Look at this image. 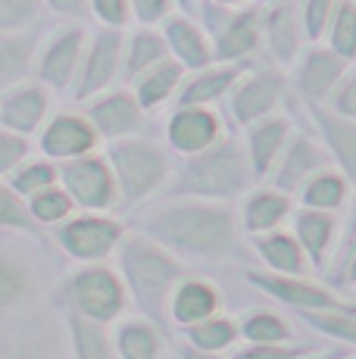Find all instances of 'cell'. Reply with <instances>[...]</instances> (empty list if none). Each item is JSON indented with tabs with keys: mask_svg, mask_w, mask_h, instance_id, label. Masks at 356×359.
<instances>
[{
	"mask_svg": "<svg viewBox=\"0 0 356 359\" xmlns=\"http://www.w3.org/2000/svg\"><path fill=\"white\" fill-rule=\"evenodd\" d=\"M25 291V272L22 266L10 259H0V306H10L16 303Z\"/></svg>",
	"mask_w": 356,
	"mask_h": 359,
	"instance_id": "f35d334b",
	"label": "cell"
},
{
	"mask_svg": "<svg viewBox=\"0 0 356 359\" xmlns=\"http://www.w3.org/2000/svg\"><path fill=\"white\" fill-rule=\"evenodd\" d=\"M350 281H356V259L350 262Z\"/></svg>",
	"mask_w": 356,
	"mask_h": 359,
	"instance_id": "f907efd6",
	"label": "cell"
},
{
	"mask_svg": "<svg viewBox=\"0 0 356 359\" xmlns=\"http://www.w3.org/2000/svg\"><path fill=\"white\" fill-rule=\"evenodd\" d=\"M331 50L344 60L356 57V4L353 0H338L331 16Z\"/></svg>",
	"mask_w": 356,
	"mask_h": 359,
	"instance_id": "f1b7e54d",
	"label": "cell"
},
{
	"mask_svg": "<svg viewBox=\"0 0 356 359\" xmlns=\"http://www.w3.org/2000/svg\"><path fill=\"white\" fill-rule=\"evenodd\" d=\"M119 34L116 32H104L94 38L91 53H88V63L81 69V81L75 88V97H91V94L104 91L109 81L116 79V69H119Z\"/></svg>",
	"mask_w": 356,
	"mask_h": 359,
	"instance_id": "9c48e42d",
	"label": "cell"
},
{
	"mask_svg": "<svg viewBox=\"0 0 356 359\" xmlns=\"http://www.w3.org/2000/svg\"><path fill=\"white\" fill-rule=\"evenodd\" d=\"M53 178H57V169H53V165L32 163V165H25L16 178H13V188H16L19 194H38V191L50 188Z\"/></svg>",
	"mask_w": 356,
	"mask_h": 359,
	"instance_id": "8d00e7d4",
	"label": "cell"
},
{
	"mask_svg": "<svg viewBox=\"0 0 356 359\" xmlns=\"http://www.w3.org/2000/svg\"><path fill=\"white\" fill-rule=\"evenodd\" d=\"M306 203L316 206V210H334L344 200V182H341L334 172H319L316 178H310L306 184Z\"/></svg>",
	"mask_w": 356,
	"mask_h": 359,
	"instance_id": "d6a6232c",
	"label": "cell"
},
{
	"mask_svg": "<svg viewBox=\"0 0 356 359\" xmlns=\"http://www.w3.org/2000/svg\"><path fill=\"white\" fill-rule=\"evenodd\" d=\"M331 229H334V222L325 216V212H300L297 216V234L316 262L325 259L328 241H331Z\"/></svg>",
	"mask_w": 356,
	"mask_h": 359,
	"instance_id": "f546056e",
	"label": "cell"
},
{
	"mask_svg": "<svg viewBox=\"0 0 356 359\" xmlns=\"http://www.w3.org/2000/svg\"><path fill=\"white\" fill-rule=\"evenodd\" d=\"M334 113L347 116V119H356V72L344 81V88L334 94Z\"/></svg>",
	"mask_w": 356,
	"mask_h": 359,
	"instance_id": "bcb514c9",
	"label": "cell"
},
{
	"mask_svg": "<svg viewBox=\"0 0 356 359\" xmlns=\"http://www.w3.org/2000/svg\"><path fill=\"white\" fill-rule=\"evenodd\" d=\"M94 13L109 25H122L128 19V0H91Z\"/></svg>",
	"mask_w": 356,
	"mask_h": 359,
	"instance_id": "f6af8a7d",
	"label": "cell"
},
{
	"mask_svg": "<svg viewBox=\"0 0 356 359\" xmlns=\"http://www.w3.org/2000/svg\"><path fill=\"white\" fill-rule=\"evenodd\" d=\"M75 303L81 306V313H88L91 319H113L122 306V287L116 285V278L104 269H91V272H81L72 281Z\"/></svg>",
	"mask_w": 356,
	"mask_h": 359,
	"instance_id": "8992f818",
	"label": "cell"
},
{
	"mask_svg": "<svg viewBox=\"0 0 356 359\" xmlns=\"http://www.w3.org/2000/svg\"><path fill=\"white\" fill-rule=\"evenodd\" d=\"M238 79V69H210L200 72L182 94V107H203V103L222 97Z\"/></svg>",
	"mask_w": 356,
	"mask_h": 359,
	"instance_id": "603a6c76",
	"label": "cell"
},
{
	"mask_svg": "<svg viewBox=\"0 0 356 359\" xmlns=\"http://www.w3.org/2000/svg\"><path fill=\"white\" fill-rule=\"evenodd\" d=\"M166 38H169V44H172V50L178 53V60L194 69H203L210 63V57H213L203 32L197 29L194 22H188V19H172V22L166 25Z\"/></svg>",
	"mask_w": 356,
	"mask_h": 359,
	"instance_id": "d6986e66",
	"label": "cell"
},
{
	"mask_svg": "<svg viewBox=\"0 0 356 359\" xmlns=\"http://www.w3.org/2000/svg\"><path fill=\"white\" fill-rule=\"evenodd\" d=\"M78 57H81V29H66L47 47L44 60H41V79L53 88H66L75 75Z\"/></svg>",
	"mask_w": 356,
	"mask_h": 359,
	"instance_id": "5bb4252c",
	"label": "cell"
},
{
	"mask_svg": "<svg viewBox=\"0 0 356 359\" xmlns=\"http://www.w3.org/2000/svg\"><path fill=\"white\" fill-rule=\"evenodd\" d=\"M216 309V291L203 281H188L182 291L175 294V319L191 325V322L207 319Z\"/></svg>",
	"mask_w": 356,
	"mask_h": 359,
	"instance_id": "cb8c5ba5",
	"label": "cell"
},
{
	"mask_svg": "<svg viewBox=\"0 0 356 359\" xmlns=\"http://www.w3.org/2000/svg\"><path fill=\"white\" fill-rule=\"evenodd\" d=\"M97 141V128L91 126L81 116H57V119L47 126L44 137H41V147L44 154L57 156V160H72V156H81L94 147Z\"/></svg>",
	"mask_w": 356,
	"mask_h": 359,
	"instance_id": "ba28073f",
	"label": "cell"
},
{
	"mask_svg": "<svg viewBox=\"0 0 356 359\" xmlns=\"http://www.w3.org/2000/svg\"><path fill=\"white\" fill-rule=\"evenodd\" d=\"M310 322L328 334L347 337V341L356 344V319L353 316H341V313H328V316H310Z\"/></svg>",
	"mask_w": 356,
	"mask_h": 359,
	"instance_id": "7bdbcfd3",
	"label": "cell"
},
{
	"mask_svg": "<svg viewBox=\"0 0 356 359\" xmlns=\"http://www.w3.org/2000/svg\"><path fill=\"white\" fill-rule=\"evenodd\" d=\"M47 4H50L53 10L66 13V16H81V13H85V4H88V0H47Z\"/></svg>",
	"mask_w": 356,
	"mask_h": 359,
	"instance_id": "681fc988",
	"label": "cell"
},
{
	"mask_svg": "<svg viewBox=\"0 0 356 359\" xmlns=\"http://www.w3.org/2000/svg\"><path fill=\"white\" fill-rule=\"evenodd\" d=\"M72 334H75V347H78V359H113L104 331H97L88 322L72 319Z\"/></svg>",
	"mask_w": 356,
	"mask_h": 359,
	"instance_id": "e575fe53",
	"label": "cell"
},
{
	"mask_svg": "<svg viewBox=\"0 0 356 359\" xmlns=\"http://www.w3.org/2000/svg\"><path fill=\"white\" fill-rule=\"evenodd\" d=\"M88 119L91 126L107 137H122L128 131H135L141 126V103L125 91L107 94V97L94 100L91 109H88Z\"/></svg>",
	"mask_w": 356,
	"mask_h": 359,
	"instance_id": "30bf717a",
	"label": "cell"
},
{
	"mask_svg": "<svg viewBox=\"0 0 356 359\" xmlns=\"http://www.w3.org/2000/svg\"><path fill=\"white\" fill-rule=\"evenodd\" d=\"M69 210H72L69 191L44 188L38 194H32V216L41 219V222H57V219L69 216Z\"/></svg>",
	"mask_w": 356,
	"mask_h": 359,
	"instance_id": "836d02e7",
	"label": "cell"
},
{
	"mask_svg": "<svg viewBox=\"0 0 356 359\" xmlns=\"http://www.w3.org/2000/svg\"><path fill=\"white\" fill-rule=\"evenodd\" d=\"M238 359H294V350H278V347H259V350H247Z\"/></svg>",
	"mask_w": 356,
	"mask_h": 359,
	"instance_id": "c3c4849f",
	"label": "cell"
},
{
	"mask_svg": "<svg viewBox=\"0 0 356 359\" xmlns=\"http://www.w3.org/2000/svg\"><path fill=\"white\" fill-rule=\"evenodd\" d=\"M119 347L125 359H156V353H160V337L147 325H125L119 331Z\"/></svg>",
	"mask_w": 356,
	"mask_h": 359,
	"instance_id": "1f68e13d",
	"label": "cell"
},
{
	"mask_svg": "<svg viewBox=\"0 0 356 359\" xmlns=\"http://www.w3.org/2000/svg\"><path fill=\"white\" fill-rule=\"evenodd\" d=\"M38 10V0H0V32L25 25Z\"/></svg>",
	"mask_w": 356,
	"mask_h": 359,
	"instance_id": "60d3db41",
	"label": "cell"
},
{
	"mask_svg": "<svg viewBox=\"0 0 356 359\" xmlns=\"http://www.w3.org/2000/svg\"><path fill=\"white\" fill-rule=\"evenodd\" d=\"M266 29H269V41H272V53L278 60H291L297 53V19H294V6L282 4L269 13L266 19Z\"/></svg>",
	"mask_w": 356,
	"mask_h": 359,
	"instance_id": "484cf974",
	"label": "cell"
},
{
	"mask_svg": "<svg viewBox=\"0 0 356 359\" xmlns=\"http://www.w3.org/2000/svg\"><path fill=\"white\" fill-rule=\"evenodd\" d=\"M259 38V13L256 10H244L225 25L222 38L216 44V57L219 60H238L244 53H250L256 47Z\"/></svg>",
	"mask_w": 356,
	"mask_h": 359,
	"instance_id": "e0dca14e",
	"label": "cell"
},
{
	"mask_svg": "<svg viewBox=\"0 0 356 359\" xmlns=\"http://www.w3.org/2000/svg\"><path fill=\"white\" fill-rule=\"evenodd\" d=\"M188 334H191V341H194L197 347L219 350V347H228L231 344L235 328H231V322H225V319H213V322H203V325H194Z\"/></svg>",
	"mask_w": 356,
	"mask_h": 359,
	"instance_id": "d590c367",
	"label": "cell"
},
{
	"mask_svg": "<svg viewBox=\"0 0 356 359\" xmlns=\"http://www.w3.org/2000/svg\"><path fill=\"white\" fill-rule=\"evenodd\" d=\"M109 160H113V172H116V178H119L128 200L147 197L150 191L160 188L169 172L166 154H163L153 141H144V137L113 144Z\"/></svg>",
	"mask_w": 356,
	"mask_h": 359,
	"instance_id": "277c9868",
	"label": "cell"
},
{
	"mask_svg": "<svg viewBox=\"0 0 356 359\" xmlns=\"http://www.w3.org/2000/svg\"><path fill=\"white\" fill-rule=\"evenodd\" d=\"M63 182L69 197L88 210H104L116 200V178L100 156H72L63 165Z\"/></svg>",
	"mask_w": 356,
	"mask_h": 359,
	"instance_id": "5b68a950",
	"label": "cell"
},
{
	"mask_svg": "<svg viewBox=\"0 0 356 359\" xmlns=\"http://www.w3.org/2000/svg\"><path fill=\"white\" fill-rule=\"evenodd\" d=\"M285 135H287L285 119H266L250 131V165L256 175H266L272 169V163L278 160Z\"/></svg>",
	"mask_w": 356,
	"mask_h": 359,
	"instance_id": "ac0fdd59",
	"label": "cell"
},
{
	"mask_svg": "<svg viewBox=\"0 0 356 359\" xmlns=\"http://www.w3.org/2000/svg\"><path fill=\"white\" fill-rule=\"evenodd\" d=\"M182 81V66L172 60H160L156 66H150L147 72H141L138 81V103L141 107H160L163 100L172 97L175 85Z\"/></svg>",
	"mask_w": 356,
	"mask_h": 359,
	"instance_id": "ffe728a7",
	"label": "cell"
},
{
	"mask_svg": "<svg viewBox=\"0 0 356 359\" xmlns=\"http://www.w3.org/2000/svg\"><path fill=\"white\" fill-rule=\"evenodd\" d=\"M32 63V44L10 32H0V88H13L25 79Z\"/></svg>",
	"mask_w": 356,
	"mask_h": 359,
	"instance_id": "7402d4cb",
	"label": "cell"
},
{
	"mask_svg": "<svg viewBox=\"0 0 356 359\" xmlns=\"http://www.w3.org/2000/svg\"><path fill=\"white\" fill-rule=\"evenodd\" d=\"M0 225H13V229H29L32 225L29 210L22 206V200L6 188H0Z\"/></svg>",
	"mask_w": 356,
	"mask_h": 359,
	"instance_id": "b9f144b4",
	"label": "cell"
},
{
	"mask_svg": "<svg viewBox=\"0 0 356 359\" xmlns=\"http://www.w3.org/2000/svg\"><path fill=\"white\" fill-rule=\"evenodd\" d=\"M256 285L269 287L275 297H282L287 303H297V306H338L331 294L319 291V287L300 285V281H287V278H253Z\"/></svg>",
	"mask_w": 356,
	"mask_h": 359,
	"instance_id": "4316f807",
	"label": "cell"
},
{
	"mask_svg": "<svg viewBox=\"0 0 356 359\" xmlns=\"http://www.w3.org/2000/svg\"><path fill=\"white\" fill-rule=\"evenodd\" d=\"M160 60H166V44L163 38H156L153 32H138L128 44V60H125V72L132 79H138L141 72H147L150 66H156Z\"/></svg>",
	"mask_w": 356,
	"mask_h": 359,
	"instance_id": "83f0119b",
	"label": "cell"
},
{
	"mask_svg": "<svg viewBox=\"0 0 356 359\" xmlns=\"http://www.w3.org/2000/svg\"><path fill=\"white\" fill-rule=\"evenodd\" d=\"M287 212V197L275 194V191H259L247 200L244 206V219H247V229L250 231H266L272 225H278Z\"/></svg>",
	"mask_w": 356,
	"mask_h": 359,
	"instance_id": "d4e9b609",
	"label": "cell"
},
{
	"mask_svg": "<svg viewBox=\"0 0 356 359\" xmlns=\"http://www.w3.org/2000/svg\"><path fill=\"white\" fill-rule=\"evenodd\" d=\"M184 359H210V356H200V353H188Z\"/></svg>",
	"mask_w": 356,
	"mask_h": 359,
	"instance_id": "816d5d0a",
	"label": "cell"
},
{
	"mask_svg": "<svg viewBox=\"0 0 356 359\" xmlns=\"http://www.w3.org/2000/svg\"><path fill=\"white\" fill-rule=\"evenodd\" d=\"M119 238V225L109 219H75L63 229V244L81 259H97L109 253Z\"/></svg>",
	"mask_w": 356,
	"mask_h": 359,
	"instance_id": "8fae6325",
	"label": "cell"
},
{
	"mask_svg": "<svg viewBox=\"0 0 356 359\" xmlns=\"http://www.w3.org/2000/svg\"><path fill=\"white\" fill-rule=\"evenodd\" d=\"M344 75V57L334 50H310L297 72V88L303 97L319 100L331 91Z\"/></svg>",
	"mask_w": 356,
	"mask_h": 359,
	"instance_id": "4fadbf2b",
	"label": "cell"
},
{
	"mask_svg": "<svg viewBox=\"0 0 356 359\" xmlns=\"http://www.w3.org/2000/svg\"><path fill=\"white\" fill-rule=\"evenodd\" d=\"M353 4H356V0H353Z\"/></svg>",
	"mask_w": 356,
	"mask_h": 359,
	"instance_id": "db71d44e",
	"label": "cell"
},
{
	"mask_svg": "<svg viewBox=\"0 0 356 359\" xmlns=\"http://www.w3.org/2000/svg\"><path fill=\"white\" fill-rule=\"evenodd\" d=\"M169 4H172V0H132V6H135L141 22H156L160 16H166Z\"/></svg>",
	"mask_w": 356,
	"mask_h": 359,
	"instance_id": "7dc6e473",
	"label": "cell"
},
{
	"mask_svg": "<svg viewBox=\"0 0 356 359\" xmlns=\"http://www.w3.org/2000/svg\"><path fill=\"white\" fill-rule=\"evenodd\" d=\"M319 165H322L319 147L313 141H306V137H297V141L291 144V150L285 154L275 178L285 184V188H294V184H300L303 178H310V172L319 169Z\"/></svg>",
	"mask_w": 356,
	"mask_h": 359,
	"instance_id": "44dd1931",
	"label": "cell"
},
{
	"mask_svg": "<svg viewBox=\"0 0 356 359\" xmlns=\"http://www.w3.org/2000/svg\"><path fill=\"white\" fill-rule=\"evenodd\" d=\"M259 253L269 259V266L282 269V272H300L303 266V253L287 234H272V238L259 241Z\"/></svg>",
	"mask_w": 356,
	"mask_h": 359,
	"instance_id": "4dcf8cb0",
	"label": "cell"
},
{
	"mask_svg": "<svg viewBox=\"0 0 356 359\" xmlns=\"http://www.w3.org/2000/svg\"><path fill=\"white\" fill-rule=\"evenodd\" d=\"M44 109H47V94L35 85H25V88H13L0 100V119H4V126L16 131H35L38 122L44 119Z\"/></svg>",
	"mask_w": 356,
	"mask_h": 359,
	"instance_id": "9a60e30c",
	"label": "cell"
},
{
	"mask_svg": "<svg viewBox=\"0 0 356 359\" xmlns=\"http://www.w3.org/2000/svg\"><path fill=\"white\" fill-rule=\"evenodd\" d=\"M334 6L338 0H303V25L310 38H322V32L328 29L334 16Z\"/></svg>",
	"mask_w": 356,
	"mask_h": 359,
	"instance_id": "74e56055",
	"label": "cell"
},
{
	"mask_svg": "<svg viewBox=\"0 0 356 359\" xmlns=\"http://www.w3.org/2000/svg\"><path fill=\"white\" fill-rule=\"evenodd\" d=\"M219 122L203 107H182L169 122V141L178 154H200L210 144H216Z\"/></svg>",
	"mask_w": 356,
	"mask_h": 359,
	"instance_id": "52a82bcc",
	"label": "cell"
},
{
	"mask_svg": "<svg viewBox=\"0 0 356 359\" xmlns=\"http://www.w3.org/2000/svg\"><path fill=\"white\" fill-rule=\"evenodd\" d=\"M316 119L334 160L341 163L347 175L356 178V122L341 113H316Z\"/></svg>",
	"mask_w": 356,
	"mask_h": 359,
	"instance_id": "2e32d148",
	"label": "cell"
},
{
	"mask_svg": "<svg viewBox=\"0 0 356 359\" xmlns=\"http://www.w3.org/2000/svg\"><path fill=\"white\" fill-rule=\"evenodd\" d=\"M247 160L235 144H210L207 150L194 154L175 191L197 197H235L247 184Z\"/></svg>",
	"mask_w": 356,
	"mask_h": 359,
	"instance_id": "7a4b0ae2",
	"label": "cell"
},
{
	"mask_svg": "<svg viewBox=\"0 0 356 359\" xmlns=\"http://www.w3.org/2000/svg\"><path fill=\"white\" fill-rule=\"evenodd\" d=\"M144 229L163 244L182 253H197V257L225 250L235 238L231 212L210 203H169L150 212Z\"/></svg>",
	"mask_w": 356,
	"mask_h": 359,
	"instance_id": "6da1fadb",
	"label": "cell"
},
{
	"mask_svg": "<svg viewBox=\"0 0 356 359\" xmlns=\"http://www.w3.org/2000/svg\"><path fill=\"white\" fill-rule=\"evenodd\" d=\"M278 97H282V75L256 72L235 91L231 107H235V116L241 122H253V119L269 113V109L278 103Z\"/></svg>",
	"mask_w": 356,
	"mask_h": 359,
	"instance_id": "7c38bea8",
	"label": "cell"
},
{
	"mask_svg": "<svg viewBox=\"0 0 356 359\" xmlns=\"http://www.w3.org/2000/svg\"><path fill=\"white\" fill-rule=\"evenodd\" d=\"M122 266H125V275L135 287V297H138L150 313L160 309L169 285L182 275L175 259H169L160 247L147 244V241H141V238L125 244V250H122Z\"/></svg>",
	"mask_w": 356,
	"mask_h": 359,
	"instance_id": "3957f363",
	"label": "cell"
},
{
	"mask_svg": "<svg viewBox=\"0 0 356 359\" xmlns=\"http://www.w3.org/2000/svg\"><path fill=\"white\" fill-rule=\"evenodd\" d=\"M29 154V144L13 131H0V172H10L22 156Z\"/></svg>",
	"mask_w": 356,
	"mask_h": 359,
	"instance_id": "ee69618b",
	"label": "cell"
},
{
	"mask_svg": "<svg viewBox=\"0 0 356 359\" xmlns=\"http://www.w3.org/2000/svg\"><path fill=\"white\" fill-rule=\"evenodd\" d=\"M244 334H247L250 341H256V344H272V341H282L287 331H285V325L275 319V316L259 313V316H250V319H247Z\"/></svg>",
	"mask_w": 356,
	"mask_h": 359,
	"instance_id": "ab89813d",
	"label": "cell"
},
{
	"mask_svg": "<svg viewBox=\"0 0 356 359\" xmlns=\"http://www.w3.org/2000/svg\"><path fill=\"white\" fill-rule=\"evenodd\" d=\"M219 4H238V0H219Z\"/></svg>",
	"mask_w": 356,
	"mask_h": 359,
	"instance_id": "f5cc1de1",
	"label": "cell"
}]
</instances>
